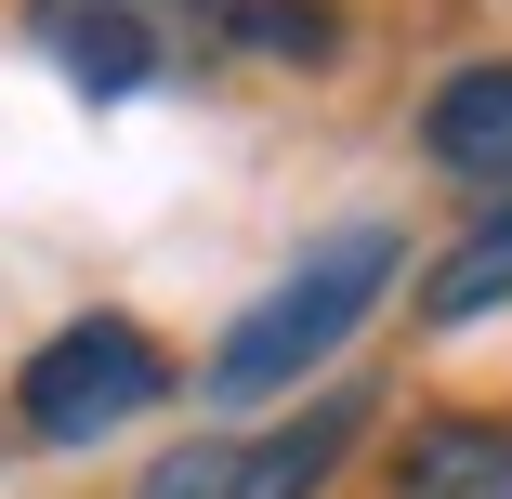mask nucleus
I'll return each mask as SVG.
<instances>
[{
	"label": "nucleus",
	"instance_id": "obj_1",
	"mask_svg": "<svg viewBox=\"0 0 512 499\" xmlns=\"http://www.w3.org/2000/svg\"><path fill=\"white\" fill-rule=\"evenodd\" d=\"M394 276H407V237L394 224H329L316 250H302L263 303L224 329V355H211V394L224 408H263V394H289L302 368H329L342 342H368V316L394 303Z\"/></svg>",
	"mask_w": 512,
	"mask_h": 499
},
{
	"label": "nucleus",
	"instance_id": "obj_2",
	"mask_svg": "<svg viewBox=\"0 0 512 499\" xmlns=\"http://www.w3.org/2000/svg\"><path fill=\"white\" fill-rule=\"evenodd\" d=\"M158 342L132 329V316H66L27 368H14V421L40 434V447H92V434H119V421H145L158 408Z\"/></svg>",
	"mask_w": 512,
	"mask_h": 499
},
{
	"label": "nucleus",
	"instance_id": "obj_3",
	"mask_svg": "<svg viewBox=\"0 0 512 499\" xmlns=\"http://www.w3.org/2000/svg\"><path fill=\"white\" fill-rule=\"evenodd\" d=\"M368 434V394H329L302 421H263V434H197V447H158L132 499H316L342 473V447Z\"/></svg>",
	"mask_w": 512,
	"mask_h": 499
},
{
	"label": "nucleus",
	"instance_id": "obj_4",
	"mask_svg": "<svg viewBox=\"0 0 512 499\" xmlns=\"http://www.w3.org/2000/svg\"><path fill=\"white\" fill-rule=\"evenodd\" d=\"M158 14H171V0H27L40 53L79 92H145L158 79Z\"/></svg>",
	"mask_w": 512,
	"mask_h": 499
},
{
	"label": "nucleus",
	"instance_id": "obj_5",
	"mask_svg": "<svg viewBox=\"0 0 512 499\" xmlns=\"http://www.w3.org/2000/svg\"><path fill=\"white\" fill-rule=\"evenodd\" d=\"M421 158H434L447 184L512 197V53H486V66H460V79H434V106H421Z\"/></svg>",
	"mask_w": 512,
	"mask_h": 499
},
{
	"label": "nucleus",
	"instance_id": "obj_6",
	"mask_svg": "<svg viewBox=\"0 0 512 499\" xmlns=\"http://www.w3.org/2000/svg\"><path fill=\"white\" fill-rule=\"evenodd\" d=\"M394 499H512V421H421L394 447Z\"/></svg>",
	"mask_w": 512,
	"mask_h": 499
},
{
	"label": "nucleus",
	"instance_id": "obj_7",
	"mask_svg": "<svg viewBox=\"0 0 512 499\" xmlns=\"http://www.w3.org/2000/svg\"><path fill=\"white\" fill-rule=\"evenodd\" d=\"M512 303V197H486V211L434 250V276H421V329H473V316H499Z\"/></svg>",
	"mask_w": 512,
	"mask_h": 499
},
{
	"label": "nucleus",
	"instance_id": "obj_8",
	"mask_svg": "<svg viewBox=\"0 0 512 499\" xmlns=\"http://www.w3.org/2000/svg\"><path fill=\"white\" fill-rule=\"evenodd\" d=\"M224 27L250 53H276V66H329L342 53V14H329V0H224Z\"/></svg>",
	"mask_w": 512,
	"mask_h": 499
}]
</instances>
